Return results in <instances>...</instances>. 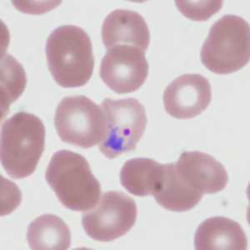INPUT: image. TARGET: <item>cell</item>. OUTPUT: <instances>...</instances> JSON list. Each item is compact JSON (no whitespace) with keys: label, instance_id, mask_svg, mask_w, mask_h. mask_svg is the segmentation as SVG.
<instances>
[{"label":"cell","instance_id":"1","mask_svg":"<svg viewBox=\"0 0 250 250\" xmlns=\"http://www.w3.org/2000/svg\"><path fill=\"white\" fill-rule=\"evenodd\" d=\"M46 59L52 76L62 88H79L91 79L94 56L91 40L83 29L62 25L46 42Z\"/></svg>","mask_w":250,"mask_h":250},{"label":"cell","instance_id":"2","mask_svg":"<svg viewBox=\"0 0 250 250\" xmlns=\"http://www.w3.org/2000/svg\"><path fill=\"white\" fill-rule=\"evenodd\" d=\"M45 179L60 203L70 210H89L100 200L101 185L81 154L64 149L56 152L48 164Z\"/></svg>","mask_w":250,"mask_h":250},{"label":"cell","instance_id":"3","mask_svg":"<svg viewBox=\"0 0 250 250\" xmlns=\"http://www.w3.org/2000/svg\"><path fill=\"white\" fill-rule=\"evenodd\" d=\"M45 128L34 114L20 112L1 128V164L12 179L34 173L44 150Z\"/></svg>","mask_w":250,"mask_h":250},{"label":"cell","instance_id":"4","mask_svg":"<svg viewBox=\"0 0 250 250\" xmlns=\"http://www.w3.org/2000/svg\"><path fill=\"white\" fill-rule=\"evenodd\" d=\"M203 64L216 74L239 71L250 61V25L243 18L228 15L213 23L203 44Z\"/></svg>","mask_w":250,"mask_h":250},{"label":"cell","instance_id":"5","mask_svg":"<svg viewBox=\"0 0 250 250\" xmlns=\"http://www.w3.org/2000/svg\"><path fill=\"white\" fill-rule=\"evenodd\" d=\"M54 126L62 141L83 148L102 143L107 131L104 111L83 95L61 100L55 111Z\"/></svg>","mask_w":250,"mask_h":250},{"label":"cell","instance_id":"6","mask_svg":"<svg viewBox=\"0 0 250 250\" xmlns=\"http://www.w3.org/2000/svg\"><path fill=\"white\" fill-rule=\"evenodd\" d=\"M101 106L107 123L105 138L100 145L102 154L108 159H115L134 150L147 125L144 105L139 100L128 98L106 99Z\"/></svg>","mask_w":250,"mask_h":250},{"label":"cell","instance_id":"7","mask_svg":"<svg viewBox=\"0 0 250 250\" xmlns=\"http://www.w3.org/2000/svg\"><path fill=\"white\" fill-rule=\"evenodd\" d=\"M137 215L134 199L121 192L109 191L103 195L98 205L83 214V228L94 240L113 241L134 227Z\"/></svg>","mask_w":250,"mask_h":250},{"label":"cell","instance_id":"8","mask_svg":"<svg viewBox=\"0 0 250 250\" xmlns=\"http://www.w3.org/2000/svg\"><path fill=\"white\" fill-rule=\"evenodd\" d=\"M100 74L103 82L116 94L136 91L148 77L145 52L134 46H114L103 58Z\"/></svg>","mask_w":250,"mask_h":250},{"label":"cell","instance_id":"9","mask_svg":"<svg viewBox=\"0 0 250 250\" xmlns=\"http://www.w3.org/2000/svg\"><path fill=\"white\" fill-rule=\"evenodd\" d=\"M173 165L179 182L203 195L220 192L229 182V175L224 165L202 152H185Z\"/></svg>","mask_w":250,"mask_h":250},{"label":"cell","instance_id":"10","mask_svg":"<svg viewBox=\"0 0 250 250\" xmlns=\"http://www.w3.org/2000/svg\"><path fill=\"white\" fill-rule=\"evenodd\" d=\"M212 99L210 83L200 74H183L168 84L163 96L166 112L179 120L198 116Z\"/></svg>","mask_w":250,"mask_h":250},{"label":"cell","instance_id":"11","mask_svg":"<svg viewBox=\"0 0 250 250\" xmlns=\"http://www.w3.org/2000/svg\"><path fill=\"white\" fill-rule=\"evenodd\" d=\"M103 43L106 48L134 46L145 52L150 43V34L145 19L136 12L116 9L106 17L102 26Z\"/></svg>","mask_w":250,"mask_h":250},{"label":"cell","instance_id":"12","mask_svg":"<svg viewBox=\"0 0 250 250\" xmlns=\"http://www.w3.org/2000/svg\"><path fill=\"white\" fill-rule=\"evenodd\" d=\"M247 245L241 225L225 217L206 219L199 225L194 235V246L199 250H245Z\"/></svg>","mask_w":250,"mask_h":250},{"label":"cell","instance_id":"13","mask_svg":"<svg viewBox=\"0 0 250 250\" xmlns=\"http://www.w3.org/2000/svg\"><path fill=\"white\" fill-rule=\"evenodd\" d=\"M165 165L154 159L135 158L125 163L120 172V183L135 196L154 195L162 182Z\"/></svg>","mask_w":250,"mask_h":250},{"label":"cell","instance_id":"14","mask_svg":"<svg viewBox=\"0 0 250 250\" xmlns=\"http://www.w3.org/2000/svg\"><path fill=\"white\" fill-rule=\"evenodd\" d=\"M27 241L31 250H68L71 245V233L60 217L43 214L29 225Z\"/></svg>","mask_w":250,"mask_h":250},{"label":"cell","instance_id":"15","mask_svg":"<svg viewBox=\"0 0 250 250\" xmlns=\"http://www.w3.org/2000/svg\"><path fill=\"white\" fill-rule=\"evenodd\" d=\"M203 196L180 184L173 172V164L165 165L162 182L154 193L160 206L173 212H186L195 207Z\"/></svg>","mask_w":250,"mask_h":250},{"label":"cell","instance_id":"16","mask_svg":"<svg viewBox=\"0 0 250 250\" xmlns=\"http://www.w3.org/2000/svg\"><path fill=\"white\" fill-rule=\"evenodd\" d=\"M26 74L22 65L11 55L6 54L1 60V107L2 113L9 110L10 104L23 94Z\"/></svg>","mask_w":250,"mask_h":250},{"label":"cell","instance_id":"17","mask_svg":"<svg viewBox=\"0 0 250 250\" xmlns=\"http://www.w3.org/2000/svg\"><path fill=\"white\" fill-rule=\"evenodd\" d=\"M178 9L183 15L190 20L196 21L208 20L215 15L222 8V1H208V2H189V1H176Z\"/></svg>","mask_w":250,"mask_h":250}]
</instances>
